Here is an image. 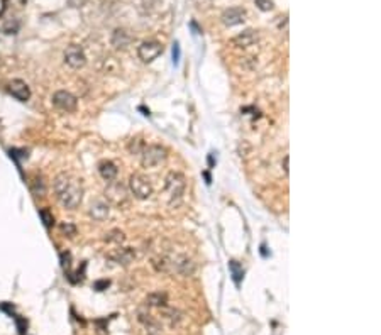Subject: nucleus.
Wrapping results in <instances>:
<instances>
[{"instance_id":"obj_1","label":"nucleus","mask_w":381,"mask_h":335,"mask_svg":"<svg viewBox=\"0 0 381 335\" xmlns=\"http://www.w3.org/2000/svg\"><path fill=\"white\" fill-rule=\"evenodd\" d=\"M53 190H55L56 200L68 210H75L83 198L82 183L68 173H61L53 181Z\"/></svg>"},{"instance_id":"obj_2","label":"nucleus","mask_w":381,"mask_h":335,"mask_svg":"<svg viewBox=\"0 0 381 335\" xmlns=\"http://www.w3.org/2000/svg\"><path fill=\"white\" fill-rule=\"evenodd\" d=\"M166 192L170 195V203H176V201L181 200L183 196V192H185V186H186V180L181 173L178 171H171L168 173L166 176Z\"/></svg>"},{"instance_id":"obj_3","label":"nucleus","mask_w":381,"mask_h":335,"mask_svg":"<svg viewBox=\"0 0 381 335\" xmlns=\"http://www.w3.org/2000/svg\"><path fill=\"white\" fill-rule=\"evenodd\" d=\"M139 156L141 165L144 168H154L166 159V149L163 146H158V144H149V146H144L141 149Z\"/></svg>"},{"instance_id":"obj_4","label":"nucleus","mask_w":381,"mask_h":335,"mask_svg":"<svg viewBox=\"0 0 381 335\" xmlns=\"http://www.w3.org/2000/svg\"><path fill=\"white\" fill-rule=\"evenodd\" d=\"M129 190H131V193L137 200H146V198H149L152 195V186L149 180L139 173L132 174L129 178Z\"/></svg>"},{"instance_id":"obj_5","label":"nucleus","mask_w":381,"mask_h":335,"mask_svg":"<svg viewBox=\"0 0 381 335\" xmlns=\"http://www.w3.org/2000/svg\"><path fill=\"white\" fill-rule=\"evenodd\" d=\"M163 46L158 43V41H146L137 48V56L143 63H151L161 55Z\"/></svg>"},{"instance_id":"obj_6","label":"nucleus","mask_w":381,"mask_h":335,"mask_svg":"<svg viewBox=\"0 0 381 335\" xmlns=\"http://www.w3.org/2000/svg\"><path fill=\"white\" fill-rule=\"evenodd\" d=\"M53 104H55L56 109L63 110V112H73L78 102H76L75 95H71L70 91L59 90L53 95Z\"/></svg>"},{"instance_id":"obj_7","label":"nucleus","mask_w":381,"mask_h":335,"mask_svg":"<svg viewBox=\"0 0 381 335\" xmlns=\"http://www.w3.org/2000/svg\"><path fill=\"white\" fill-rule=\"evenodd\" d=\"M64 61H66L68 66L78 70V68H82L83 64L87 63V56L80 46L71 44V46H68L66 51H64Z\"/></svg>"},{"instance_id":"obj_8","label":"nucleus","mask_w":381,"mask_h":335,"mask_svg":"<svg viewBox=\"0 0 381 335\" xmlns=\"http://www.w3.org/2000/svg\"><path fill=\"white\" fill-rule=\"evenodd\" d=\"M136 252L131 249V247H119V249L112 251V252H109V257L112 262H117V264H122V266H127L132 262V259H134Z\"/></svg>"},{"instance_id":"obj_9","label":"nucleus","mask_w":381,"mask_h":335,"mask_svg":"<svg viewBox=\"0 0 381 335\" xmlns=\"http://www.w3.org/2000/svg\"><path fill=\"white\" fill-rule=\"evenodd\" d=\"M9 91L12 97H15L21 102H28L30 97V90L28 86V83L22 82V80H12L9 83Z\"/></svg>"},{"instance_id":"obj_10","label":"nucleus","mask_w":381,"mask_h":335,"mask_svg":"<svg viewBox=\"0 0 381 335\" xmlns=\"http://www.w3.org/2000/svg\"><path fill=\"white\" fill-rule=\"evenodd\" d=\"M244 19H246V12H244V9H241V7H231V9H227L222 14V22L226 26H229V28L242 24Z\"/></svg>"},{"instance_id":"obj_11","label":"nucleus","mask_w":381,"mask_h":335,"mask_svg":"<svg viewBox=\"0 0 381 335\" xmlns=\"http://www.w3.org/2000/svg\"><path fill=\"white\" fill-rule=\"evenodd\" d=\"M98 173L105 181H114L117 176V166L112 161H102L98 165Z\"/></svg>"},{"instance_id":"obj_12","label":"nucleus","mask_w":381,"mask_h":335,"mask_svg":"<svg viewBox=\"0 0 381 335\" xmlns=\"http://www.w3.org/2000/svg\"><path fill=\"white\" fill-rule=\"evenodd\" d=\"M258 41V34L254 30H244L242 34H239L237 37H234V44L241 46V48H247L253 46Z\"/></svg>"},{"instance_id":"obj_13","label":"nucleus","mask_w":381,"mask_h":335,"mask_svg":"<svg viewBox=\"0 0 381 335\" xmlns=\"http://www.w3.org/2000/svg\"><path fill=\"white\" fill-rule=\"evenodd\" d=\"M131 41H132V37L129 36V34L125 32L124 29H117L116 32H114V36H112V44L116 46L117 49L127 48V46L131 44Z\"/></svg>"},{"instance_id":"obj_14","label":"nucleus","mask_w":381,"mask_h":335,"mask_svg":"<svg viewBox=\"0 0 381 335\" xmlns=\"http://www.w3.org/2000/svg\"><path fill=\"white\" fill-rule=\"evenodd\" d=\"M90 217H93L95 220H105L109 217V205L104 201H97L90 207Z\"/></svg>"},{"instance_id":"obj_15","label":"nucleus","mask_w":381,"mask_h":335,"mask_svg":"<svg viewBox=\"0 0 381 335\" xmlns=\"http://www.w3.org/2000/svg\"><path fill=\"white\" fill-rule=\"evenodd\" d=\"M229 271H231V276H232V281L235 283V286H239L241 284V281H242V278H244V269H242V266L239 264L237 261H229Z\"/></svg>"},{"instance_id":"obj_16","label":"nucleus","mask_w":381,"mask_h":335,"mask_svg":"<svg viewBox=\"0 0 381 335\" xmlns=\"http://www.w3.org/2000/svg\"><path fill=\"white\" fill-rule=\"evenodd\" d=\"M147 305H151V307H165V305L168 303V296L166 293H151L149 296H147Z\"/></svg>"},{"instance_id":"obj_17","label":"nucleus","mask_w":381,"mask_h":335,"mask_svg":"<svg viewBox=\"0 0 381 335\" xmlns=\"http://www.w3.org/2000/svg\"><path fill=\"white\" fill-rule=\"evenodd\" d=\"M30 190H32V193L34 195H37V196H44V193H46V185H44V180L41 176H34L32 178V181H30Z\"/></svg>"},{"instance_id":"obj_18","label":"nucleus","mask_w":381,"mask_h":335,"mask_svg":"<svg viewBox=\"0 0 381 335\" xmlns=\"http://www.w3.org/2000/svg\"><path fill=\"white\" fill-rule=\"evenodd\" d=\"M116 190H117L116 193L110 192V190H107V196H109L110 200L114 201V203L119 205L120 201H124V200H125V188H124V186H122V185H119V183H116Z\"/></svg>"},{"instance_id":"obj_19","label":"nucleus","mask_w":381,"mask_h":335,"mask_svg":"<svg viewBox=\"0 0 381 335\" xmlns=\"http://www.w3.org/2000/svg\"><path fill=\"white\" fill-rule=\"evenodd\" d=\"M39 217H41V220H43V223H44L46 228H51L53 225H55V217H53L51 210H48V208H41Z\"/></svg>"},{"instance_id":"obj_20","label":"nucleus","mask_w":381,"mask_h":335,"mask_svg":"<svg viewBox=\"0 0 381 335\" xmlns=\"http://www.w3.org/2000/svg\"><path fill=\"white\" fill-rule=\"evenodd\" d=\"M125 241L124 234L120 230H110L109 234L105 235V242H116V244H122Z\"/></svg>"},{"instance_id":"obj_21","label":"nucleus","mask_w":381,"mask_h":335,"mask_svg":"<svg viewBox=\"0 0 381 335\" xmlns=\"http://www.w3.org/2000/svg\"><path fill=\"white\" fill-rule=\"evenodd\" d=\"M254 3H256V7L259 10H263V12H268V10H271L274 7L273 0H254Z\"/></svg>"},{"instance_id":"obj_22","label":"nucleus","mask_w":381,"mask_h":335,"mask_svg":"<svg viewBox=\"0 0 381 335\" xmlns=\"http://www.w3.org/2000/svg\"><path fill=\"white\" fill-rule=\"evenodd\" d=\"M59 228H61V232H63L64 235H68V237H73V235L76 234V227L73 225V223H70V222H63L59 225Z\"/></svg>"},{"instance_id":"obj_23","label":"nucleus","mask_w":381,"mask_h":335,"mask_svg":"<svg viewBox=\"0 0 381 335\" xmlns=\"http://www.w3.org/2000/svg\"><path fill=\"white\" fill-rule=\"evenodd\" d=\"M59 259H61V268H63L64 271H68L70 266H71V254L70 252H61Z\"/></svg>"},{"instance_id":"obj_24","label":"nucleus","mask_w":381,"mask_h":335,"mask_svg":"<svg viewBox=\"0 0 381 335\" xmlns=\"http://www.w3.org/2000/svg\"><path fill=\"white\" fill-rule=\"evenodd\" d=\"M14 318H15V323H17V332L21 335H24L26 330H28V320L22 317H14Z\"/></svg>"},{"instance_id":"obj_25","label":"nucleus","mask_w":381,"mask_h":335,"mask_svg":"<svg viewBox=\"0 0 381 335\" xmlns=\"http://www.w3.org/2000/svg\"><path fill=\"white\" fill-rule=\"evenodd\" d=\"M110 286V281L109 279H100V281H95L93 283V289L95 291H104Z\"/></svg>"},{"instance_id":"obj_26","label":"nucleus","mask_w":381,"mask_h":335,"mask_svg":"<svg viewBox=\"0 0 381 335\" xmlns=\"http://www.w3.org/2000/svg\"><path fill=\"white\" fill-rule=\"evenodd\" d=\"M173 63H175V66L180 63V44L178 43L173 44Z\"/></svg>"},{"instance_id":"obj_27","label":"nucleus","mask_w":381,"mask_h":335,"mask_svg":"<svg viewBox=\"0 0 381 335\" xmlns=\"http://www.w3.org/2000/svg\"><path fill=\"white\" fill-rule=\"evenodd\" d=\"M204 178H205V183H207V185H210L212 178H210V173H208V171H204Z\"/></svg>"},{"instance_id":"obj_28","label":"nucleus","mask_w":381,"mask_h":335,"mask_svg":"<svg viewBox=\"0 0 381 335\" xmlns=\"http://www.w3.org/2000/svg\"><path fill=\"white\" fill-rule=\"evenodd\" d=\"M283 169H285V174H288V156H285L283 159Z\"/></svg>"},{"instance_id":"obj_29","label":"nucleus","mask_w":381,"mask_h":335,"mask_svg":"<svg viewBox=\"0 0 381 335\" xmlns=\"http://www.w3.org/2000/svg\"><path fill=\"white\" fill-rule=\"evenodd\" d=\"M208 166L213 168V152H210V154H208Z\"/></svg>"},{"instance_id":"obj_30","label":"nucleus","mask_w":381,"mask_h":335,"mask_svg":"<svg viewBox=\"0 0 381 335\" xmlns=\"http://www.w3.org/2000/svg\"><path fill=\"white\" fill-rule=\"evenodd\" d=\"M261 254H263V256H268V251H266V247L264 246H261Z\"/></svg>"}]
</instances>
